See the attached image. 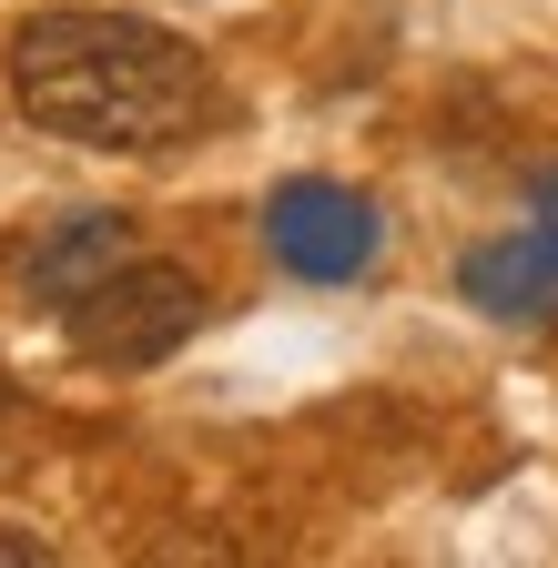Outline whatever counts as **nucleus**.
<instances>
[{"label": "nucleus", "mask_w": 558, "mask_h": 568, "mask_svg": "<svg viewBox=\"0 0 558 568\" xmlns=\"http://www.w3.org/2000/svg\"><path fill=\"white\" fill-rule=\"evenodd\" d=\"M143 244H132V213H112V203H92V213H61L51 234H31V254H21V295L31 305H72V295H92V284L112 274V264H132Z\"/></svg>", "instance_id": "obj_4"}, {"label": "nucleus", "mask_w": 558, "mask_h": 568, "mask_svg": "<svg viewBox=\"0 0 558 568\" xmlns=\"http://www.w3.org/2000/svg\"><path fill=\"white\" fill-rule=\"evenodd\" d=\"M0 568H51V538H31V528L0 518Z\"/></svg>", "instance_id": "obj_6"}, {"label": "nucleus", "mask_w": 558, "mask_h": 568, "mask_svg": "<svg viewBox=\"0 0 558 568\" xmlns=\"http://www.w3.org/2000/svg\"><path fill=\"white\" fill-rule=\"evenodd\" d=\"M457 295L498 325H548L558 315V244L528 224V234H498V244H467L457 264Z\"/></svg>", "instance_id": "obj_5"}, {"label": "nucleus", "mask_w": 558, "mask_h": 568, "mask_svg": "<svg viewBox=\"0 0 558 568\" xmlns=\"http://www.w3.org/2000/svg\"><path fill=\"white\" fill-rule=\"evenodd\" d=\"M11 102L82 153H163L214 112V61L143 11H31L11 31Z\"/></svg>", "instance_id": "obj_1"}, {"label": "nucleus", "mask_w": 558, "mask_h": 568, "mask_svg": "<svg viewBox=\"0 0 558 568\" xmlns=\"http://www.w3.org/2000/svg\"><path fill=\"white\" fill-rule=\"evenodd\" d=\"M528 203H538V234L558 244V173H538V193H528Z\"/></svg>", "instance_id": "obj_7"}, {"label": "nucleus", "mask_w": 558, "mask_h": 568, "mask_svg": "<svg viewBox=\"0 0 558 568\" xmlns=\"http://www.w3.org/2000/svg\"><path fill=\"white\" fill-rule=\"evenodd\" d=\"M203 325V274L193 264H163V254H132L112 264L92 295L61 305V335H72L82 366H112V376H143L163 355H183Z\"/></svg>", "instance_id": "obj_2"}, {"label": "nucleus", "mask_w": 558, "mask_h": 568, "mask_svg": "<svg viewBox=\"0 0 558 568\" xmlns=\"http://www.w3.org/2000/svg\"><path fill=\"white\" fill-rule=\"evenodd\" d=\"M264 254L285 264L295 284H356L386 254V213L356 183L295 173V183H274V203H264Z\"/></svg>", "instance_id": "obj_3"}]
</instances>
